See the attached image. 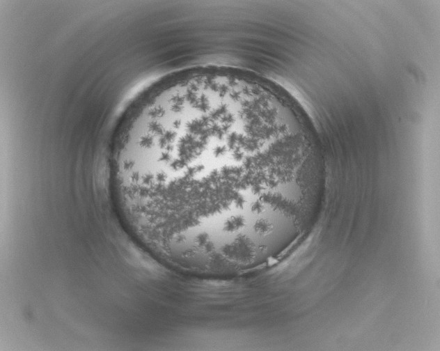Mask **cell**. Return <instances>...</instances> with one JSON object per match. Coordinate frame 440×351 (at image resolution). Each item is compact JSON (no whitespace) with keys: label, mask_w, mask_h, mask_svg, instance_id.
Instances as JSON below:
<instances>
[{"label":"cell","mask_w":440,"mask_h":351,"mask_svg":"<svg viewBox=\"0 0 440 351\" xmlns=\"http://www.w3.org/2000/svg\"><path fill=\"white\" fill-rule=\"evenodd\" d=\"M130 223L161 252L223 258L264 245L302 182L283 131L258 111L206 98L168 104L113 171Z\"/></svg>","instance_id":"cell-1"}]
</instances>
